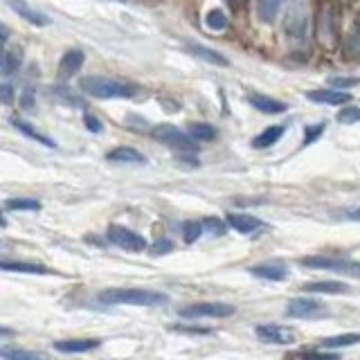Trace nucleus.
I'll list each match as a JSON object with an SVG mask.
<instances>
[{
  "label": "nucleus",
  "mask_w": 360,
  "mask_h": 360,
  "mask_svg": "<svg viewBox=\"0 0 360 360\" xmlns=\"http://www.w3.org/2000/svg\"><path fill=\"white\" fill-rule=\"evenodd\" d=\"M187 52H189V54H194L196 59H203V61L212 63V65H227V59H225V56H223L221 52L210 50V47H205V45L187 43Z\"/></svg>",
  "instance_id": "obj_19"
},
{
  "label": "nucleus",
  "mask_w": 360,
  "mask_h": 360,
  "mask_svg": "<svg viewBox=\"0 0 360 360\" xmlns=\"http://www.w3.org/2000/svg\"><path fill=\"white\" fill-rule=\"evenodd\" d=\"M7 39H9V27L0 25V43H5Z\"/></svg>",
  "instance_id": "obj_40"
},
{
  "label": "nucleus",
  "mask_w": 360,
  "mask_h": 360,
  "mask_svg": "<svg viewBox=\"0 0 360 360\" xmlns=\"http://www.w3.org/2000/svg\"><path fill=\"white\" fill-rule=\"evenodd\" d=\"M154 138L158 142H163V145H167L169 149L178 151V154H196L198 151V142H194L192 138H189L185 131H180L178 126L174 124H160L154 129Z\"/></svg>",
  "instance_id": "obj_4"
},
{
  "label": "nucleus",
  "mask_w": 360,
  "mask_h": 360,
  "mask_svg": "<svg viewBox=\"0 0 360 360\" xmlns=\"http://www.w3.org/2000/svg\"><path fill=\"white\" fill-rule=\"evenodd\" d=\"M281 136H284V126H268L252 140V147L254 149H268L272 145H277Z\"/></svg>",
  "instance_id": "obj_24"
},
{
  "label": "nucleus",
  "mask_w": 360,
  "mask_h": 360,
  "mask_svg": "<svg viewBox=\"0 0 360 360\" xmlns=\"http://www.w3.org/2000/svg\"><path fill=\"white\" fill-rule=\"evenodd\" d=\"M254 334L261 340V343H270V345H293L295 343V336L293 331L279 325H259L254 329Z\"/></svg>",
  "instance_id": "obj_9"
},
{
  "label": "nucleus",
  "mask_w": 360,
  "mask_h": 360,
  "mask_svg": "<svg viewBox=\"0 0 360 360\" xmlns=\"http://www.w3.org/2000/svg\"><path fill=\"white\" fill-rule=\"evenodd\" d=\"M83 59H86V56H83L81 50L65 52L61 63H59V79H70L72 74H77L81 70V65H83Z\"/></svg>",
  "instance_id": "obj_13"
},
{
  "label": "nucleus",
  "mask_w": 360,
  "mask_h": 360,
  "mask_svg": "<svg viewBox=\"0 0 360 360\" xmlns=\"http://www.w3.org/2000/svg\"><path fill=\"white\" fill-rule=\"evenodd\" d=\"M302 360H340L334 354H320V352H304L302 354Z\"/></svg>",
  "instance_id": "obj_35"
},
{
  "label": "nucleus",
  "mask_w": 360,
  "mask_h": 360,
  "mask_svg": "<svg viewBox=\"0 0 360 360\" xmlns=\"http://www.w3.org/2000/svg\"><path fill=\"white\" fill-rule=\"evenodd\" d=\"M79 88L95 99H129L136 95V86L108 77H81Z\"/></svg>",
  "instance_id": "obj_2"
},
{
  "label": "nucleus",
  "mask_w": 360,
  "mask_h": 360,
  "mask_svg": "<svg viewBox=\"0 0 360 360\" xmlns=\"http://www.w3.org/2000/svg\"><path fill=\"white\" fill-rule=\"evenodd\" d=\"M83 124H86L92 131V133H99V131H101V122L95 115H83Z\"/></svg>",
  "instance_id": "obj_37"
},
{
  "label": "nucleus",
  "mask_w": 360,
  "mask_h": 360,
  "mask_svg": "<svg viewBox=\"0 0 360 360\" xmlns=\"http://www.w3.org/2000/svg\"><path fill=\"white\" fill-rule=\"evenodd\" d=\"M327 306L318 300H306V297H295L288 302L286 316L297 318V320H318L320 316H327Z\"/></svg>",
  "instance_id": "obj_8"
},
{
  "label": "nucleus",
  "mask_w": 360,
  "mask_h": 360,
  "mask_svg": "<svg viewBox=\"0 0 360 360\" xmlns=\"http://www.w3.org/2000/svg\"><path fill=\"white\" fill-rule=\"evenodd\" d=\"M248 101L259 113H266V115H279V113L286 111V104L279 101V99H272V97H268V95H250Z\"/></svg>",
  "instance_id": "obj_16"
},
{
  "label": "nucleus",
  "mask_w": 360,
  "mask_h": 360,
  "mask_svg": "<svg viewBox=\"0 0 360 360\" xmlns=\"http://www.w3.org/2000/svg\"><path fill=\"white\" fill-rule=\"evenodd\" d=\"M281 5H284V0H257V16H259V21L263 25L275 23V18H277Z\"/></svg>",
  "instance_id": "obj_22"
},
{
  "label": "nucleus",
  "mask_w": 360,
  "mask_h": 360,
  "mask_svg": "<svg viewBox=\"0 0 360 360\" xmlns=\"http://www.w3.org/2000/svg\"><path fill=\"white\" fill-rule=\"evenodd\" d=\"M336 34V16L331 12V3H325L322 7V14H320V39L322 43L331 41Z\"/></svg>",
  "instance_id": "obj_21"
},
{
  "label": "nucleus",
  "mask_w": 360,
  "mask_h": 360,
  "mask_svg": "<svg viewBox=\"0 0 360 360\" xmlns=\"http://www.w3.org/2000/svg\"><path fill=\"white\" fill-rule=\"evenodd\" d=\"M9 7L14 9V12L25 18L30 25H36V27H45V25H50V18H47V14L39 12V9H34L32 5H27L25 0H9L7 3Z\"/></svg>",
  "instance_id": "obj_10"
},
{
  "label": "nucleus",
  "mask_w": 360,
  "mask_h": 360,
  "mask_svg": "<svg viewBox=\"0 0 360 360\" xmlns=\"http://www.w3.org/2000/svg\"><path fill=\"white\" fill-rule=\"evenodd\" d=\"M205 25L210 27L212 32H221V30H225V27H227V16H225L223 9H219V7L210 9V12L205 14Z\"/></svg>",
  "instance_id": "obj_28"
},
{
  "label": "nucleus",
  "mask_w": 360,
  "mask_h": 360,
  "mask_svg": "<svg viewBox=\"0 0 360 360\" xmlns=\"http://www.w3.org/2000/svg\"><path fill=\"white\" fill-rule=\"evenodd\" d=\"M232 304H223V302H201V304H187L178 309L180 318L198 320V318H230L234 313Z\"/></svg>",
  "instance_id": "obj_6"
},
{
  "label": "nucleus",
  "mask_w": 360,
  "mask_h": 360,
  "mask_svg": "<svg viewBox=\"0 0 360 360\" xmlns=\"http://www.w3.org/2000/svg\"><path fill=\"white\" fill-rule=\"evenodd\" d=\"M360 340L358 334H343V336H336V338H325L322 340V347H329V349H338V347H352Z\"/></svg>",
  "instance_id": "obj_30"
},
{
  "label": "nucleus",
  "mask_w": 360,
  "mask_h": 360,
  "mask_svg": "<svg viewBox=\"0 0 360 360\" xmlns=\"http://www.w3.org/2000/svg\"><path fill=\"white\" fill-rule=\"evenodd\" d=\"M12 124L18 129V131H21V133L23 136H27V138H30V140H36V142H41V145H45V147H54V140H50V138H45L43 133H39V131H36L32 124H27V122H23V120H18V117H14L12 120Z\"/></svg>",
  "instance_id": "obj_25"
},
{
  "label": "nucleus",
  "mask_w": 360,
  "mask_h": 360,
  "mask_svg": "<svg viewBox=\"0 0 360 360\" xmlns=\"http://www.w3.org/2000/svg\"><path fill=\"white\" fill-rule=\"evenodd\" d=\"M180 230H183V239H185V243H194V241L198 239V236L203 234V225H201V221H185Z\"/></svg>",
  "instance_id": "obj_31"
},
{
  "label": "nucleus",
  "mask_w": 360,
  "mask_h": 360,
  "mask_svg": "<svg viewBox=\"0 0 360 360\" xmlns=\"http://www.w3.org/2000/svg\"><path fill=\"white\" fill-rule=\"evenodd\" d=\"M306 293H325V295H343V293H349V286L343 281H313L309 284V286H304Z\"/></svg>",
  "instance_id": "obj_23"
},
{
  "label": "nucleus",
  "mask_w": 360,
  "mask_h": 360,
  "mask_svg": "<svg viewBox=\"0 0 360 360\" xmlns=\"http://www.w3.org/2000/svg\"><path fill=\"white\" fill-rule=\"evenodd\" d=\"M227 5H230L232 9H239L243 5V0H227Z\"/></svg>",
  "instance_id": "obj_42"
},
{
  "label": "nucleus",
  "mask_w": 360,
  "mask_h": 360,
  "mask_svg": "<svg viewBox=\"0 0 360 360\" xmlns=\"http://www.w3.org/2000/svg\"><path fill=\"white\" fill-rule=\"evenodd\" d=\"M106 239L113 245H117L120 250H126V252H145L149 245L145 236L129 230L124 225H111L106 230Z\"/></svg>",
  "instance_id": "obj_5"
},
{
  "label": "nucleus",
  "mask_w": 360,
  "mask_h": 360,
  "mask_svg": "<svg viewBox=\"0 0 360 360\" xmlns=\"http://www.w3.org/2000/svg\"><path fill=\"white\" fill-rule=\"evenodd\" d=\"M201 225H203V230L212 232V234H225V230H227L225 223H223L221 219H212V216H207V219H203Z\"/></svg>",
  "instance_id": "obj_33"
},
{
  "label": "nucleus",
  "mask_w": 360,
  "mask_h": 360,
  "mask_svg": "<svg viewBox=\"0 0 360 360\" xmlns=\"http://www.w3.org/2000/svg\"><path fill=\"white\" fill-rule=\"evenodd\" d=\"M18 65H21V52H18V50L3 52V56H0V72L12 74V72L18 70Z\"/></svg>",
  "instance_id": "obj_29"
},
{
  "label": "nucleus",
  "mask_w": 360,
  "mask_h": 360,
  "mask_svg": "<svg viewBox=\"0 0 360 360\" xmlns=\"http://www.w3.org/2000/svg\"><path fill=\"white\" fill-rule=\"evenodd\" d=\"M356 79H336L334 81V86H338V88H352V86H356Z\"/></svg>",
  "instance_id": "obj_38"
},
{
  "label": "nucleus",
  "mask_w": 360,
  "mask_h": 360,
  "mask_svg": "<svg viewBox=\"0 0 360 360\" xmlns=\"http://www.w3.org/2000/svg\"><path fill=\"white\" fill-rule=\"evenodd\" d=\"M99 340H90V338H79V340H59L54 343V349L61 354H86L90 349H97Z\"/></svg>",
  "instance_id": "obj_12"
},
{
  "label": "nucleus",
  "mask_w": 360,
  "mask_h": 360,
  "mask_svg": "<svg viewBox=\"0 0 360 360\" xmlns=\"http://www.w3.org/2000/svg\"><path fill=\"white\" fill-rule=\"evenodd\" d=\"M0 101H3V104H12L14 101V88L9 86V83H3V86H0Z\"/></svg>",
  "instance_id": "obj_36"
},
{
  "label": "nucleus",
  "mask_w": 360,
  "mask_h": 360,
  "mask_svg": "<svg viewBox=\"0 0 360 360\" xmlns=\"http://www.w3.org/2000/svg\"><path fill=\"white\" fill-rule=\"evenodd\" d=\"M165 293L145 288H108L99 293L101 304H131V306H163L167 304Z\"/></svg>",
  "instance_id": "obj_1"
},
{
  "label": "nucleus",
  "mask_w": 360,
  "mask_h": 360,
  "mask_svg": "<svg viewBox=\"0 0 360 360\" xmlns=\"http://www.w3.org/2000/svg\"><path fill=\"white\" fill-rule=\"evenodd\" d=\"M322 133H325V124H322V122H320V124H311V126H306L304 129V140H302V145H311V142H316Z\"/></svg>",
  "instance_id": "obj_34"
},
{
  "label": "nucleus",
  "mask_w": 360,
  "mask_h": 360,
  "mask_svg": "<svg viewBox=\"0 0 360 360\" xmlns=\"http://www.w3.org/2000/svg\"><path fill=\"white\" fill-rule=\"evenodd\" d=\"M306 97L318 104H329V106H340V104L352 101V95L345 90H309Z\"/></svg>",
  "instance_id": "obj_14"
},
{
  "label": "nucleus",
  "mask_w": 360,
  "mask_h": 360,
  "mask_svg": "<svg viewBox=\"0 0 360 360\" xmlns=\"http://www.w3.org/2000/svg\"><path fill=\"white\" fill-rule=\"evenodd\" d=\"M309 30V9L306 0H288L286 14H284V34L288 36L291 41H304Z\"/></svg>",
  "instance_id": "obj_3"
},
{
  "label": "nucleus",
  "mask_w": 360,
  "mask_h": 360,
  "mask_svg": "<svg viewBox=\"0 0 360 360\" xmlns=\"http://www.w3.org/2000/svg\"><path fill=\"white\" fill-rule=\"evenodd\" d=\"M0 360H50L41 352H30L21 347H0Z\"/></svg>",
  "instance_id": "obj_20"
},
{
  "label": "nucleus",
  "mask_w": 360,
  "mask_h": 360,
  "mask_svg": "<svg viewBox=\"0 0 360 360\" xmlns=\"http://www.w3.org/2000/svg\"><path fill=\"white\" fill-rule=\"evenodd\" d=\"M5 336H14V329H9V327H0V338H5Z\"/></svg>",
  "instance_id": "obj_41"
},
{
  "label": "nucleus",
  "mask_w": 360,
  "mask_h": 360,
  "mask_svg": "<svg viewBox=\"0 0 360 360\" xmlns=\"http://www.w3.org/2000/svg\"><path fill=\"white\" fill-rule=\"evenodd\" d=\"M106 160L111 163H126V165H145L147 158L140 154L138 149L133 147H117L113 149L111 154H106Z\"/></svg>",
  "instance_id": "obj_17"
},
{
  "label": "nucleus",
  "mask_w": 360,
  "mask_h": 360,
  "mask_svg": "<svg viewBox=\"0 0 360 360\" xmlns=\"http://www.w3.org/2000/svg\"><path fill=\"white\" fill-rule=\"evenodd\" d=\"M304 268H316V270H334L343 272L349 277H358L360 275V263L358 261H343V259H331V257H304L302 259Z\"/></svg>",
  "instance_id": "obj_7"
},
{
  "label": "nucleus",
  "mask_w": 360,
  "mask_h": 360,
  "mask_svg": "<svg viewBox=\"0 0 360 360\" xmlns=\"http://www.w3.org/2000/svg\"><path fill=\"white\" fill-rule=\"evenodd\" d=\"M250 272L254 275V277L266 279V281H281V279H286L288 268L279 261H272V263L268 261V263H259V266L250 268Z\"/></svg>",
  "instance_id": "obj_11"
},
{
  "label": "nucleus",
  "mask_w": 360,
  "mask_h": 360,
  "mask_svg": "<svg viewBox=\"0 0 360 360\" xmlns=\"http://www.w3.org/2000/svg\"><path fill=\"white\" fill-rule=\"evenodd\" d=\"M189 138L194 142H212L216 138V129L212 124H205V122H198V124L189 126Z\"/></svg>",
  "instance_id": "obj_26"
},
{
  "label": "nucleus",
  "mask_w": 360,
  "mask_h": 360,
  "mask_svg": "<svg viewBox=\"0 0 360 360\" xmlns=\"http://www.w3.org/2000/svg\"><path fill=\"white\" fill-rule=\"evenodd\" d=\"M227 225L234 227V230L241 234H252V232H257L263 223L252 214H234L232 212V214H227Z\"/></svg>",
  "instance_id": "obj_15"
},
{
  "label": "nucleus",
  "mask_w": 360,
  "mask_h": 360,
  "mask_svg": "<svg viewBox=\"0 0 360 360\" xmlns=\"http://www.w3.org/2000/svg\"><path fill=\"white\" fill-rule=\"evenodd\" d=\"M0 270L27 272V275H45L47 272V268L41 261H9V259H0Z\"/></svg>",
  "instance_id": "obj_18"
},
{
  "label": "nucleus",
  "mask_w": 360,
  "mask_h": 360,
  "mask_svg": "<svg viewBox=\"0 0 360 360\" xmlns=\"http://www.w3.org/2000/svg\"><path fill=\"white\" fill-rule=\"evenodd\" d=\"M0 56H3V52H0Z\"/></svg>",
  "instance_id": "obj_44"
},
{
  "label": "nucleus",
  "mask_w": 360,
  "mask_h": 360,
  "mask_svg": "<svg viewBox=\"0 0 360 360\" xmlns=\"http://www.w3.org/2000/svg\"><path fill=\"white\" fill-rule=\"evenodd\" d=\"M158 245H160V248H156V250H154L156 254H160V252H169V250H172V243H169V241H160Z\"/></svg>",
  "instance_id": "obj_39"
},
{
  "label": "nucleus",
  "mask_w": 360,
  "mask_h": 360,
  "mask_svg": "<svg viewBox=\"0 0 360 360\" xmlns=\"http://www.w3.org/2000/svg\"><path fill=\"white\" fill-rule=\"evenodd\" d=\"M360 120V108L358 106H347L338 113V122L340 124H356Z\"/></svg>",
  "instance_id": "obj_32"
},
{
  "label": "nucleus",
  "mask_w": 360,
  "mask_h": 360,
  "mask_svg": "<svg viewBox=\"0 0 360 360\" xmlns=\"http://www.w3.org/2000/svg\"><path fill=\"white\" fill-rule=\"evenodd\" d=\"M5 207L12 212H36L41 210V203L34 198H9V201H5Z\"/></svg>",
  "instance_id": "obj_27"
},
{
  "label": "nucleus",
  "mask_w": 360,
  "mask_h": 360,
  "mask_svg": "<svg viewBox=\"0 0 360 360\" xmlns=\"http://www.w3.org/2000/svg\"><path fill=\"white\" fill-rule=\"evenodd\" d=\"M7 225V221H5V216L3 214H0V227H5Z\"/></svg>",
  "instance_id": "obj_43"
}]
</instances>
